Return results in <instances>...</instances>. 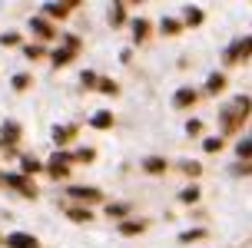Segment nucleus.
I'll list each match as a JSON object with an SVG mask.
<instances>
[{
  "label": "nucleus",
  "instance_id": "obj_1",
  "mask_svg": "<svg viewBox=\"0 0 252 248\" xmlns=\"http://www.w3.org/2000/svg\"><path fill=\"white\" fill-rule=\"evenodd\" d=\"M249 106H252L249 96H236V99H232L226 110H222V129H236V126H239V119L249 112Z\"/></svg>",
  "mask_w": 252,
  "mask_h": 248
},
{
  "label": "nucleus",
  "instance_id": "obj_2",
  "mask_svg": "<svg viewBox=\"0 0 252 248\" xmlns=\"http://www.w3.org/2000/svg\"><path fill=\"white\" fill-rule=\"evenodd\" d=\"M246 53H252V37H249V40H239V43H232V47L226 50V60L236 63V60H242Z\"/></svg>",
  "mask_w": 252,
  "mask_h": 248
},
{
  "label": "nucleus",
  "instance_id": "obj_3",
  "mask_svg": "<svg viewBox=\"0 0 252 248\" xmlns=\"http://www.w3.org/2000/svg\"><path fill=\"white\" fill-rule=\"evenodd\" d=\"M3 242H7V248H37L33 245V235H27V232H13Z\"/></svg>",
  "mask_w": 252,
  "mask_h": 248
},
{
  "label": "nucleus",
  "instance_id": "obj_4",
  "mask_svg": "<svg viewBox=\"0 0 252 248\" xmlns=\"http://www.w3.org/2000/svg\"><path fill=\"white\" fill-rule=\"evenodd\" d=\"M7 186H13L20 195H37V189L27 182V175H7Z\"/></svg>",
  "mask_w": 252,
  "mask_h": 248
},
{
  "label": "nucleus",
  "instance_id": "obj_5",
  "mask_svg": "<svg viewBox=\"0 0 252 248\" xmlns=\"http://www.w3.org/2000/svg\"><path fill=\"white\" fill-rule=\"evenodd\" d=\"M73 136H76V126L73 123H70V126H57V129H53V142H57V146H66Z\"/></svg>",
  "mask_w": 252,
  "mask_h": 248
},
{
  "label": "nucleus",
  "instance_id": "obj_6",
  "mask_svg": "<svg viewBox=\"0 0 252 248\" xmlns=\"http://www.w3.org/2000/svg\"><path fill=\"white\" fill-rule=\"evenodd\" d=\"M30 27H33V33H37V37H43V40L57 33V30L50 27V20H47V17H33V24H30Z\"/></svg>",
  "mask_w": 252,
  "mask_h": 248
},
{
  "label": "nucleus",
  "instance_id": "obj_7",
  "mask_svg": "<svg viewBox=\"0 0 252 248\" xmlns=\"http://www.w3.org/2000/svg\"><path fill=\"white\" fill-rule=\"evenodd\" d=\"M73 198H83V202H100V189H83V186H73L70 189Z\"/></svg>",
  "mask_w": 252,
  "mask_h": 248
},
{
  "label": "nucleus",
  "instance_id": "obj_8",
  "mask_svg": "<svg viewBox=\"0 0 252 248\" xmlns=\"http://www.w3.org/2000/svg\"><path fill=\"white\" fill-rule=\"evenodd\" d=\"M173 103H176L179 110H183V106H192V103H196V89H179L176 96H173Z\"/></svg>",
  "mask_w": 252,
  "mask_h": 248
},
{
  "label": "nucleus",
  "instance_id": "obj_9",
  "mask_svg": "<svg viewBox=\"0 0 252 248\" xmlns=\"http://www.w3.org/2000/svg\"><path fill=\"white\" fill-rule=\"evenodd\" d=\"M3 139H7V142H17V139H20V123H17V119H7V123H3Z\"/></svg>",
  "mask_w": 252,
  "mask_h": 248
},
{
  "label": "nucleus",
  "instance_id": "obj_10",
  "mask_svg": "<svg viewBox=\"0 0 252 248\" xmlns=\"http://www.w3.org/2000/svg\"><path fill=\"white\" fill-rule=\"evenodd\" d=\"M143 169H146V172H153V175H156V172H166V162L159 159V156H150V159L143 162Z\"/></svg>",
  "mask_w": 252,
  "mask_h": 248
},
{
  "label": "nucleus",
  "instance_id": "obj_11",
  "mask_svg": "<svg viewBox=\"0 0 252 248\" xmlns=\"http://www.w3.org/2000/svg\"><path fill=\"white\" fill-rule=\"evenodd\" d=\"M222 86H226V76H222V73H213V76H209V83H206L209 93H219Z\"/></svg>",
  "mask_w": 252,
  "mask_h": 248
},
{
  "label": "nucleus",
  "instance_id": "obj_12",
  "mask_svg": "<svg viewBox=\"0 0 252 248\" xmlns=\"http://www.w3.org/2000/svg\"><path fill=\"white\" fill-rule=\"evenodd\" d=\"M143 228H146V222H123V225H120V232H123V235H139Z\"/></svg>",
  "mask_w": 252,
  "mask_h": 248
},
{
  "label": "nucleus",
  "instance_id": "obj_13",
  "mask_svg": "<svg viewBox=\"0 0 252 248\" xmlns=\"http://www.w3.org/2000/svg\"><path fill=\"white\" fill-rule=\"evenodd\" d=\"M70 60H73V53H70V50H57V53H53V66H66Z\"/></svg>",
  "mask_w": 252,
  "mask_h": 248
},
{
  "label": "nucleus",
  "instance_id": "obj_14",
  "mask_svg": "<svg viewBox=\"0 0 252 248\" xmlns=\"http://www.w3.org/2000/svg\"><path fill=\"white\" fill-rule=\"evenodd\" d=\"M93 126H96V129H106V126H113V116H110V112H96V116H93Z\"/></svg>",
  "mask_w": 252,
  "mask_h": 248
},
{
  "label": "nucleus",
  "instance_id": "obj_15",
  "mask_svg": "<svg viewBox=\"0 0 252 248\" xmlns=\"http://www.w3.org/2000/svg\"><path fill=\"white\" fill-rule=\"evenodd\" d=\"M146 33H150V24H146V20H136V24H133V37L143 40Z\"/></svg>",
  "mask_w": 252,
  "mask_h": 248
},
{
  "label": "nucleus",
  "instance_id": "obj_16",
  "mask_svg": "<svg viewBox=\"0 0 252 248\" xmlns=\"http://www.w3.org/2000/svg\"><path fill=\"white\" fill-rule=\"evenodd\" d=\"M126 212H129V205H106V215L110 219H123Z\"/></svg>",
  "mask_w": 252,
  "mask_h": 248
},
{
  "label": "nucleus",
  "instance_id": "obj_17",
  "mask_svg": "<svg viewBox=\"0 0 252 248\" xmlns=\"http://www.w3.org/2000/svg\"><path fill=\"white\" fill-rule=\"evenodd\" d=\"M70 219L73 222H90L93 215H90V209H70Z\"/></svg>",
  "mask_w": 252,
  "mask_h": 248
},
{
  "label": "nucleus",
  "instance_id": "obj_18",
  "mask_svg": "<svg viewBox=\"0 0 252 248\" xmlns=\"http://www.w3.org/2000/svg\"><path fill=\"white\" fill-rule=\"evenodd\" d=\"M70 3H73V0H70ZM66 10H70V7H63V3H47V13H50V17H63Z\"/></svg>",
  "mask_w": 252,
  "mask_h": 248
},
{
  "label": "nucleus",
  "instance_id": "obj_19",
  "mask_svg": "<svg viewBox=\"0 0 252 248\" xmlns=\"http://www.w3.org/2000/svg\"><path fill=\"white\" fill-rule=\"evenodd\" d=\"M202 235H206L202 228H192V232H183V235H179V242H186V245H189V242H196V238H202Z\"/></svg>",
  "mask_w": 252,
  "mask_h": 248
},
{
  "label": "nucleus",
  "instance_id": "obj_20",
  "mask_svg": "<svg viewBox=\"0 0 252 248\" xmlns=\"http://www.w3.org/2000/svg\"><path fill=\"white\" fill-rule=\"evenodd\" d=\"M123 17H126V10H123V3H116L113 10H110V20H113V24H123Z\"/></svg>",
  "mask_w": 252,
  "mask_h": 248
},
{
  "label": "nucleus",
  "instance_id": "obj_21",
  "mask_svg": "<svg viewBox=\"0 0 252 248\" xmlns=\"http://www.w3.org/2000/svg\"><path fill=\"white\" fill-rule=\"evenodd\" d=\"M27 86H30V76H27V73L13 76V89H27Z\"/></svg>",
  "mask_w": 252,
  "mask_h": 248
},
{
  "label": "nucleus",
  "instance_id": "obj_22",
  "mask_svg": "<svg viewBox=\"0 0 252 248\" xmlns=\"http://www.w3.org/2000/svg\"><path fill=\"white\" fill-rule=\"evenodd\" d=\"M239 156L242 159H252V139H242L239 142Z\"/></svg>",
  "mask_w": 252,
  "mask_h": 248
},
{
  "label": "nucleus",
  "instance_id": "obj_23",
  "mask_svg": "<svg viewBox=\"0 0 252 248\" xmlns=\"http://www.w3.org/2000/svg\"><path fill=\"white\" fill-rule=\"evenodd\" d=\"M20 169H24V172H40L43 165H40L37 159H24V165H20Z\"/></svg>",
  "mask_w": 252,
  "mask_h": 248
},
{
  "label": "nucleus",
  "instance_id": "obj_24",
  "mask_svg": "<svg viewBox=\"0 0 252 248\" xmlns=\"http://www.w3.org/2000/svg\"><path fill=\"white\" fill-rule=\"evenodd\" d=\"M186 24H202V10H192V7H189L186 10Z\"/></svg>",
  "mask_w": 252,
  "mask_h": 248
},
{
  "label": "nucleus",
  "instance_id": "obj_25",
  "mask_svg": "<svg viewBox=\"0 0 252 248\" xmlns=\"http://www.w3.org/2000/svg\"><path fill=\"white\" fill-rule=\"evenodd\" d=\"M163 33H169V37L179 33V20H163Z\"/></svg>",
  "mask_w": 252,
  "mask_h": 248
},
{
  "label": "nucleus",
  "instance_id": "obj_26",
  "mask_svg": "<svg viewBox=\"0 0 252 248\" xmlns=\"http://www.w3.org/2000/svg\"><path fill=\"white\" fill-rule=\"evenodd\" d=\"M0 43H3V47H17V43H20V37H17V33H3V37H0Z\"/></svg>",
  "mask_w": 252,
  "mask_h": 248
},
{
  "label": "nucleus",
  "instance_id": "obj_27",
  "mask_svg": "<svg viewBox=\"0 0 252 248\" xmlns=\"http://www.w3.org/2000/svg\"><path fill=\"white\" fill-rule=\"evenodd\" d=\"M186 133H189V136L202 133V123H199V119H189V123H186Z\"/></svg>",
  "mask_w": 252,
  "mask_h": 248
},
{
  "label": "nucleus",
  "instance_id": "obj_28",
  "mask_svg": "<svg viewBox=\"0 0 252 248\" xmlns=\"http://www.w3.org/2000/svg\"><path fill=\"white\" fill-rule=\"evenodd\" d=\"M179 198H183V202H196V198H199V189H196V186H192V189H186V192H183Z\"/></svg>",
  "mask_w": 252,
  "mask_h": 248
},
{
  "label": "nucleus",
  "instance_id": "obj_29",
  "mask_svg": "<svg viewBox=\"0 0 252 248\" xmlns=\"http://www.w3.org/2000/svg\"><path fill=\"white\" fill-rule=\"evenodd\" d=\"M24 53L30 56V60H37V56H43V47H37V43H33V47H27Z\"/></svg>",
  "mask_w": 252,
  "mask_h": 248
},
{
  "label": "nucleus",
  "instance_id": "obj_30",
  "mask_svg": "<svg viewBox=\"0 0 252 248\" xmlns=\"http://www.w3.org/2000/svg\"><path fill=\"white\" fill-rule=\"evenodd\" d=\"M93 156H96L93 149H80V152H76V159H80V162H90V159H93Z\"/></svg>",
  "mask_w": 252,
  "mask_h": 248
},
{
  "label": "nucleus",
  "instance_id": "obj_31",
  "mask_svg": "<svg viewBox=\"0 0 252 248\" xmlns=\"http://www.w3.org/2000/svg\"><path fill=\"white\" fill-rule=\"evenodd\" d=\"M216 149H222V139H206V152H216Z\"/></svg>",
  "mask_w": 252,
  "mask_h": 248
},
{
  "label": "nucleus",
  "instance_id": "obj_32",
  "mask_svg": "<svg viewBox=\"0 0 252 248\" xmlns=\"http://www.w3.org/2000/svg\"><path fill=\"white\" fill-rule=\"evenodd\" d=\"M100 89L103 93H116V83L113 80H100Z\"/></svg>",
  "mask_w": 252,
  "mask_h": 248
},
{
  "label": "nucleus",
  "instance_id": "obj_33",
  "mask_svg": "<svg viewBox=\"0 0 252 248\" xmlns=\"http://www.w3.org/2000/svg\"><path fill=\"white\" fill-rule=\"evenodd\" d=\"M80 80H83V86H93V83H96V76H93V73H83Z\"/></svg>",
  "mask_w": 252,
  "mask_h": 248
},
{
  "label": "nucleus",
  "instance_id": "obj_34",
  "mask_svg": "<svg viewBox=\"0 0 252 248\" xmlns=\"http://www.w3.org/2000/svg\"><path fill=\"white\" fill-rule=\"evenodd\" d=\"M0 242H3V238H0Z\"/></svg>",
  "mask_w": 252,
  "mask_h": 248
}]
</instances>
